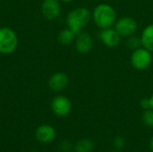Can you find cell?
I'll return each mask as SVG.
<instances>
[{"label":"cell","instance_id":"obj_8","mask_svg":"<svg viewBox=\"0 0 153 152\" xmlns=\"http://www.w3.org/2000/svg\"><path fill=\"white\" fill-rule=\"evenodd\" d=\"M61 13L59 0H43L41 4V13L48 20L56 19Z\"/></svg>","mask_w":153,"mask_h":152},{"label":"cell","instance_id":"obj_21","mask_svg":"<svg viewBox=\"0 0 153 152\" xmlns=\"http://www.w3.org/2000/svg\"><path fill=\"white\" fill-rule=\"evenodd\" d=\"M150 100H151V107H152V109H153V93L152 95L150 97Z\"/></svg>","mask_w":153,"mask_h":152},{"label":"cell","instance_id":"obj_2","mask_svg":"<svg viewBox=\"0 0 153 152\" xmlns=\"http://www.w3.org/2000/svg\"><path fill=\"white\" fill-rule=\"evenodd\" d=\"M91 21V11L87 7H76L70 11L66 16L67 28L73 30L76 35L82 31V29L86 27Z\"/></svg>","mask_w":153,"mask_h":152},{"label":"cell","instance_id":"obj_11","mask_svg":"<svg viewBox=\"0 0 153 152\" xmlns=\"http://www.w3.org/2000/svg\"><path fill=\"white\" fill-rule=\"evenodd\" d=\"M56 133L53 126L49 125H42L38 127L36 131V137L37 139L44 143H48L54 141L56 138Z\"/></svg>","mask_w":153,"mask_h":152},{"label":"cell","instance_id":"obj_23","mask_svg":"<svg viewBox=\"0 0 153 152\" xmlns=\"http://www.w3.org/2000/svg\"><path fill=\"white\" fill-rule=\"evenodd\" d=\"M111 152H120L119 151H111Z\"/></svg>","mask_w":153,"mask_h":152},{"label":"cell","instance_id":"obj_13","mask_svg":"<svg viewBox=\"0 0 153 152\" xmlns=\"http://www.w3.org/2000/svg\"><path fill=\"white\" fill-rule=\"evenodd\" d=\"M75 37L76 34L69 28H66L59 31L57 35V41L63 46H68L74 41Z\"/></svg>","mask_w":153,"mask_h":152},{"label":"cell","instance_id":"obj_20","mask_svg":"<svg viewBox=\"0 0 153 152\" xmlns=\"http://www.w3.org/2000/svg\"><path fill=\"white\" fill-rule=\"evenodd\" d=\"M150 148H151V151L153 152V137L151 139V142H150Z\"/></svg>","mask_w":153,"mask_h":152},{"label":"cell","instance_id":"obj_15","mask_svg":"<svg viewBox=\"0 0 153 152\" xmlns=\"http://www.w3.org/2000/svg\"><path fill=\"white\" fill-rule=\"evenodd\" d=\"M126 46L127 47L134 51L137 48H139L140 47H142V41H141V37L140 36H137L135 34L130 36L127 38L126 39Z\"/></svg>","mask_w":153,"mask_h":152},{"label":"cell","instance_id":"obj_1","mask_svg":"<svg viewBox=\"0 0 153 152\" xmlns=\"http://www.w3.org/2000/svg\"><path fill=\"white\" fill-rule=\"evenodd\" d=\"M91 20L100 30L110 28L114 27L117 20V13L111 4L102 3L96 5L91 11Z\"/></svg>","mask_w":153,"mask_h":152},{"label":"cell","instance_id":"obj_7","mask_svg":"<svg viewBox=\"0 0 153 152\" xmlns=\"http://www.w3.org/2000/svg\"><path fill=\"white\" fill-rule=\"evenodd\" d=\"M51 109L55 115L58 116H65L71 112L72 104L67 97L63 95H58L52 99Z\"/></svg>","mask_w":153,"mask_h":152},{"label":"cell","instance_id":"obj_12","mask_svg":"<svg viewBox=\"0 0 153 152\" xmlns=\"http://www.w3.org/2000/svg\"><path fill=\"white\" fill-rule=\"evenodd\" d=\"M142 47L153 53V23L147 25L142 31L141 35Z\"/></svg>","mask_w":153,"mask_h":152},{"label":"cell","instance_id":"obj_17","mask_svg":"<svg viewBox=\"0 0 153 152\" xmlns=\"http://www.w3.org/2000/svg\"><path fill=\"white\" fill-rule=\"evenodd\" d=\"M113 143H114L115 148H117V150L123 149L126 145V139L122 136H117L114 139Z\"/></svg>","mask_w":153,"mask_h":152},{"label":"cell","instance_id":"obj_16","mask_svg":"<svg viewBox=\"0 0 153 152\" xmlns=\"http://www.w3.org/2000/svg\"><path fill=\"white\" fill-rule=\"evenodd\" d=\"M143 122L149 127H153V109L144 110L143 114Z\"/></svg>","mask_w":153,"mask_h":152},{"label":"cell","instance_id":"obj_6","mask_svg":"<svg viewBox=\"0 0 153 152\" xmlns=\"http://www.w3.org/2000/svg\"><path fill=\"white\" fill-rule=\"evenodd\" d=\"M98 38L104 46L111 48L117 47L120 44L122 39V37L115 30L114 27L101 29L98 34Z\"/></svg>","mask_w":153,"mask_h":152},{"label":"cell","instance_id":"obj_19","mask_svg":"<svg viewBox=\"0 0 153 152\" xmlns=\"http://www.w3.org/2000/svg\"><path fill=\"white\" fill-rule=\"evenodd\" d=\"M140 106L143 110H147V109H151V100L150 98H143L141 99L140 101Z\"/></svg>","mask_w":153,"mask_h":152},{"label":"cell","instance_id":"obj_22","mask_svg":"<svg viewBox=\"0 0 153 152\" xmlns=\"http://www.w3.org/2000/svg\"><path fill=\"white\" fill-rule=\"evenodd\" d=\"M60 2H63V3H70V2H72V1H74V0H59Z\"/></svg>","mask_w":153,"mask_h":152},{"label":"cell","instance_id":"obj_4","mask_svg":"<svg viewBox=\"0 0 153 152\" xmlns=\"http://www.w3.org/2000/svg\"><path fill=\"white\" fill-rule=\"evenodd\" d=\"M130 62L132 66L138 71H143L151 65L152 62V53L143 47L133 51Z\"/></svg>","mask_w":153,"mask_h":152},{"label":"cell","instance_id":"obj_9","mask_svg":"<svg viewBox=\"0 0 153 152\" xmlns=\"http://www.w3.org/2000/svg\"><path fill=\"white\" fill-rule=\"evenodd\" d=\"M75 49L80 54H88L93 47V39L86 31H81L76 35L74 39Z\"/></svg>","mask_w":153,"mask_h":152},{"label":"cell","instance_id":"obj_3","mask_svg":"<svg viewBox=\"0 0 153 152\" xmlns=\"http://www.w3.org/2000/svg\"><path fill=\"white\" fill-rule=\"evenodd\" d=\"M18 46V37L15 31L9 27L0 28V54L10 55Z\"/></svg>","mask_w":153,"mask_h":152},{"label":"cell","instance_id":"obj_14","mask_svg":"<svg viewBox=\"0 0 153 152\" xmlns=\"http://www.w3.org/2000/svg\"><path fill=\"white\" fill-rule=\"evenodd\" d=\"M94 149V142L88 138L80 140L74 146L75 152H91Z\"/></svg>","mask_w":153,"mask_h":152},{"label":"cell","instance_id":"obj_18","mask_svg":"<svg viewBox=\"0 0 153 152\" xmlns=\"http://www.w3.org/2000/svg\"><path fill=\"white\" fill-rule=\"evenodd\" d=\"M59 148H60V150H61L62 151L69 152L70 151H72V149H73V145H72V143H71L69 141L65 140V141H63V142L60 143Z\"/></svg>","mask_w":153,"mask_h":152},{"label":"cell","instance_id":"obj_10","mask_svg":"<svg viewBox=\"0 0 153 152\" xmlns=\"http://www.w3.org/2000/svg\"><path fill=\"white\" fill-rule=\"evenodd\" d=\"M69 83V78L66 73L63 72H57L53 73L48 82V85L53 91H61L65 90Z\"/></svg>","mask_w":153,"mask_h":152},{"label":"cell","instance_id":"obj_5","mask_svg":"<svg viewBox=\"0 0 153 152\" xmlns=\"http://www.w3.org/2000/svg\"><path fill=\"white\" fill-rule=\"evenodd\" d=\"M114 28L122 38H128L137 31L138 22L131 16H123L117 20Z\"/></svg>","mask_w":153,"mask_h":152}]
</instances>
